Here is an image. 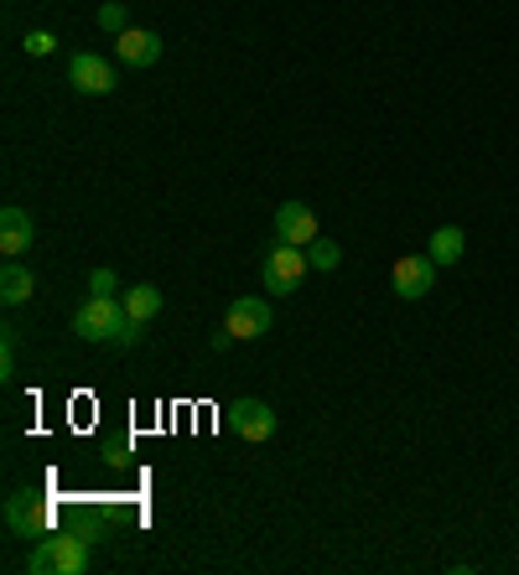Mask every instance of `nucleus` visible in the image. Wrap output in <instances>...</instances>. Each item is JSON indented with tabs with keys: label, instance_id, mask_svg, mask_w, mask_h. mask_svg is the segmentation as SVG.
Returning a JSON list of instances; mask_svg holds the SVG:
<instances>
[{
	"label": "nucleus",
	"instance_id": "f257e3e1",
	"mask_svg": "<svg viewBox=\"0 0 519 575\" xmlns=\"http://www.w3.org/2000/svg\"><path fill=\"white\" fill-rule=\"evenodd\" d=\"M74 332L84 342H120V347H135V342H141V327L130 322V311L120 296H89V301L74 311Z\"/></svg>",
	"mask_w": 519,
	"mask_h": 575
},
{
	"label": "nucleus",
	"instance_id": "f03ea898",
	"mask_svg": "<svg viewBox=\"0 0 519 575\" xmlns=\"http://www.w3.org/2000/svg\"><path fill=\"white\" fill-rule=\"evenodd\" d=\"M26 571L32 575H84L89 571V540L68 529V534H42L37 550L26 555Z\"/></svg>",
	"mask_w": 519,
	"mask_h": 575
},
{
	"label": "nucleus",
	"instance_id": "7ed1b4c3",
	"mask_svg": "<svg viewBox=\"0 0 519 575\" xmlns=\"http://www.w3.org/2000/svg\"><path fill=\"white\" fill-rule=\"evenodd\" d=\"M307 270H312V265H307V250L286 244V239H276V244L265 250V259H260V280H265L270 296H291Z\"/></svg>",
	"mask_w": 519,
	"mask_h": 575
},
{
	"label": "nucleus",
	"instance_id": "20e7f679",
	"mask_svg": "<svg viewBox=\"0 0 519 575\" xmlns=\"http://www.w3.org/2000/svg\"><path fill=\"white\" fill-rule=\"evenodd\" d=\"M57 523V508L42 498V493H11L5 498V529L21 534V540H42V534H53Z\"/></svg>",
	"mask_w": 519,
	"mask_h": 575
},
{
	"label": "nucleus",
	"instance_id": "39448f33",
	"mask_svg": "<svg viewBox=\"0 0 519 575\" xmlns=\"http://www.w3.org/2000/svg\"><path fill=\"white\" fill-rule=\"evenodd\" d=\"M437 259L431 254H406V259H395V270H389V280H395V296L400 301H421V296H431L437 290Z\"/></svg>",
	"mask_w": 519,
	"mask_h": 575
},
{
	"label": "nucleus",
	"instance_id": "423d86ee",
	"mask_svg": "<svg viewBox=\"0 0 519 575\" xmlns=\"http://www.w3.org/2000/svg\"><path fill=\"white\" fill-rule=\"evenodd\" d=\"M229 425L240 441H270L276 435V410L265 399H234L229 405Z\"/></svg>",
	"mask_w": 519,
	"mask_h": 575
},
{
	"label": "nucleus",
	"instance_id": "0eeeda50",
	"mask_svg": "<svg viewBox=\"0 0 519 575\" xmlns=\"http://www.w3.org/2000/svg\"><path fill=\"white\" fill-rule=\"evenodd\" d=\"M223 327L234 332V338H265L270 332V301L265 296H240V301L229 306V317H223Z\"/></svg>",
	"mask_w": 519,
	"mask_h": 575
},
{
	"label": "nucleus",
	"instance_id": "6e6552de",
	"mask_svg": "<svg viewBox=\"0 0 519 575\" xmlns=\"http://www.w3.org/2000/svg\"><path fill=\"white\" fill-rule=\"evenodd\" d=\"M68 84H74L78 93H110L114 89V68L99 53H78L74 63H68Z\"/></svg>",
	"mask_w": 519,
	"mask_h": 575
},
{
	"label": "nucleus",
	"instance_id": "1a4fd4ad",
	"mask_svg": "<svg viewBox=\"0 0 519 575\" xmlns=\"http://www.w3.org/2000/svg\"><path fill=\"white\" fill-rule=\"evenodd\" d=\"M276 239H286V244H297V250H307L317 239V218L307 202H280L276 208Z\"/></svg>",
	"mask_w": 519,
	"mask_h": 575
},
{
	"label": "nucleus",
	"instance_id": "9d476101",
	"mask_svg": "<svg viewBox=\"0 0 519 575\" xmlns=\"http://www.w3.org/2000/svg\"><path fill=\"white\" fill-rule=\"evenodd\" d=\"M114 57H120L125 68H151V63L162 57V36L141 32V26H130V32L114 36Z\"/></svg>",
	"mask_w": 519,
	"mask_h": 575
},
{
	"label": "nucleus",
	"instance_id": "9b49d317",
	"mask_svg": "<svg viewBox=\"0 0 519 575\" xmlns=\"http://www.w3.org/2000/svg\"><path fill=\"white\" fill-rule=\"evenodd\" d=\"M32 239H37V223H32L26 208H0V250H5V259L32 250Z\"/></svg>",
	"mask_w": 519,
	"mask_h": 575
},
{
	"label": "nucleus",
	"instance_id": "f8f14e48",
	"mask_svg": "<svg viewBox=\"0 0 519 575\" xmlns=\"http://www.w3.org/2000/svg\"><path fill=\"white\" fill-rule=\"evenodd\" d=\"M427 250H431V259H437V265H457V259L467 254V234L457 229V223H446V229H437V234H431Z\"/></svg>",
	"mask_w": 519,
	"mask_h": 575
},
{
	"label": "nucleus",
	"instance_id": "ddd939ff",
	"mask_svg": "<svg viewBox=\"0 0 519 575\" xmlns=\"http://www.w3.org/2000/svg\"><path fill=\"white\" fill-rule=\"evenodd\" d=\"M32 290H37V275L21 270L16 259H11V265L0 270V301H5V306H21L26 296H32Z\"/></svg>",
	"mask_w": 519,
	"mask_h": 575
},
{
	"label": "nucleus",
	"instance_id": "4468645a",
	"mask_svg": "<svg viewBox=\"0 0 519 575\" xmlns=\"http://www.w3.org/2000/svg\"><path fill=\"white\" fill-rule=\"evenodd\" d=\"M125 311H130V322L135 327L156 322V311H162V290L156 286H130L125 290Z\"/></svg>",
	"mask_w": 519,
	"mask_h": 575
},
{
	"label": "nucleus",
	"instance_id": "2eb2a0df",
	"mask_svg": "<svg viewBox=\"0 0 519 575\" xmlns=\"http://www.w3.org/2000/svg\"><path fill=\"white\" fill-rule=\"evenodd\" d=\"M307 265H312V270H338V265H343V250H338L333 239L317 234L312 244H307Z\"/></svg>",
	"mask_w": 519,
	"mask_h": 575
},
{
	"label": "nucleus",
	"instance_id": "dca6fc26",
	"mask_svg": "<svg viewBox=\"0 0 519 575\" xmlns=\"http://www.w3.org/2000/svg\"><path fill=\"white\" fill-rule=\"evenodd\" d=\"M99 26H104V32H130V11H125V0H104V5H99Z\"/></svg>",
	"mask_w": 519,
	"mask_h": 575
},
{
	"label": "nucleus",
	"instance_id": "f3484780",
	"mask_svg": "<svg viewBox=\"0 0 519 575\" xmlns=\"http://www.w3.org/2000/svg\"><path fill=\"white\" fill-rule=\"evenodd\" d=\"M0 378H5V384L16 378V332H11V327H5V338H0Z\"/></svg>",
	"mask_w": 519,
	"mask_h": 575
},
{
	"label": "nucleus",
	"instance_id": "a211bd4d",
	"mask_svg": "<svg viewBox=\"0 0 519 575\" xmlns=\"http://www.w3.org/2000/svg\"><path fill=\"white\" fill-rule=\"evenodd\" d=\"M21 47H26L32 57H47L57 47V36L53 32H26V42H21Z\"/></svg>",
	"mask_w": 519,
	"mask_h": 575
},
{
	"label": "nucleus",
	"instance_id": "6ab92c4d",
	"mask_svg": "<svg viewBox=\"0 0 519 575\" xmlns=\"http://www.w3.org/2000/svg\"><path fill=\"white\" fill-rule=\"evenodd\" d=\"M89 290H93V296H114V290H120V280H114V270H93L89 275Z\"/></svg>",
	"mask_w": 519,
	"mask_h": 575
}]
</instances>
